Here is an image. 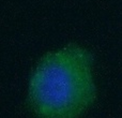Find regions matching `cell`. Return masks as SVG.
I'll return each mask as SVG.
<instances>
[{"label":"cell","instance_id":"6da1fadb","mask_svg":"<svg viewBox=\"0 0 122 118\" xmlns=\"http://www.w3.org/2000/svg\"><path fill=\"white\" fill-rule=\"evenodd\" d=\"M27 99L39 118H78L97 99L93 57L77 43L45 53L28 80Z\"/></svg>","mask_w":122,"mask_h":118}]
</instances>
